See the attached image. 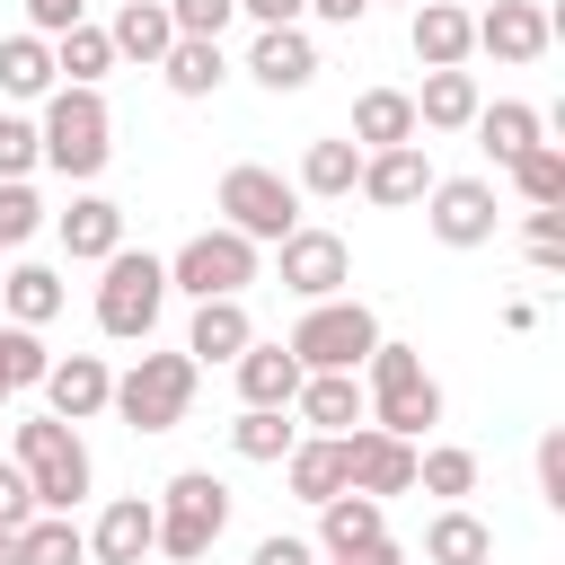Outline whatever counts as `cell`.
Segmentation results:
<instances>
[{
  "mask_svg": "<svg viewBox=\"0 0 565 565\" xmlns=\"http://www.w3.org/2000/svg\"><path fill=\"white\" fill-rule=\"evenodd\" d=\"M353 380H362V424H380V433H397V441H424V433L441 424V380L424 371L415 344L380 335Z\"/></svg>",
  "mask_w": 565,
  "mask_h": 565,
  "instance_id": "6da1fadb",
  "label": "cell"
},
{
  "mask_svg": "<svg viewBox=\"0 0 565 565\" xmlns=\"http://www.w3.org/2000/svg\"><path fill=\"white\" fill-rule=\"evenodd\" d=\"M35 141H44V168H53V177L88 185V177L115 159V115H106L97 88H53L44 115H35Z\"/></svg>",
  "mask_w": 565,
  "mask_h": 565,
  "instance_id": "7a4b0ae2",
  "label": "cell"
},
{
  "mask_svg": "<svg viewBox=\"0 0 565 565\" xmlns=\"http://www.w3.org/2000/svg\"><path fill=\"white\" fill-rule=\"evenodd\" d=\"M9 459H18V477L35 486V512H79V494L97 486L79 424H53V415H26L18 441H9Z\"/></svg>",
  "mask_w": 565,
  "mask_h": 565,
  "instance_id": "3957f363",
  "label": "cell"
},
{
  "mask_svg": "<svg viewBox=\"0 0 565 565\" xmlns=\"http://www.w3.org/2000/svg\"><path fill=\"white\" fill-rule=\"evenodd\" d=\"M150 503H159V547L150 556H168V565H203L221 547V530H230V486L212 468H177Z\"/></svg>",
  "mask_w": 565,
  "mask_h": 565,
  "instance_id": "277c9868",
  "label": "cell"
},
{
  "mask_svg": "<svg viewBox=\"0 0 565 565\" xmlns=\"http://www.w3.org/2000/svg\"><path fill=\"white\" fill-rule=\"evenodd\" d=\"M159 309H168V256L115 247V256H106V282H97V327H106L115 344H150Z\"/></svg>",
  "mask_w": 565,
  "mask_h": 565,
  "instance_id": "5b68a950",
  "label": "cell"
},
{
  "mask_svg": "<svg viewBox=\"0 0 565 565\" xmlns=\"http://www.w3.org/2000/svg\"><path fill=\"white\" fill-rule=\"evenodd\" d=\"M194 362L185 353H132V371H115V397H106V415H124L132 433H177L185 424V406H194Z\"/></svg>",
  "mask_w": 565,
  "mask_h": 565,
  "instance_id": "8992f818",
  "label": "cell"
},
{
  "mask_svg": "<svg viewBox=\"0 0 565 565\" xmlns=\"http://www.w3.org/2000/svg\"><path fill=\"white\" fill-rule=\"evenodd\" d=\"M212 203H221V230H238L247 247H282L300 230V185L274 177V168H256V159H238Z\"/></svg>",
  "mask_w": 565,
  "mask_h": 565,
  "instance_id": "52a82bcc",
  "label": "cell"
},
{
  "mask_svg": "<svg viewBox=\"0 0 565 565\" xmlns=\"http://www.w3.org/2000/svg\"><path fill=\"white\" fill-rule=\"evenodd\" d=\"M291 344V362L300 371H362V353L380 344V318H371V300H309V318L282 335Z\"/></svg>",
  "mask_w": 565,
  "mask_h": 565,
  "instance_id": "ba28073f",
  "label": "cell"
},
{
  "mask_svg": "<svg viewBox=\"0 0 565 565\" xmlns=\"http://www.w3.org/2000/svg\"><path fill=\"white\" fill-rule=\"evenodd\" d=\"M256 282V247L238 238V230H194L177 256H168V291H185V300H238Z\"/></svg>",
  "mask_w": 565,
  "mask_h": 565,
  "instance_id": "9c48e42d",
  "label": "cell"
},
{
  "mask_svg": "<svg viewBox=\"0 0 565 565\" xmlns=\"http://www.w3.org/2000/svg\"><path fill=\"white\" fill-rule=\"evenodd\" d=\"M424 230L441 247H486L503 230V203H494V177H433L424 194Z\"/></svg>",
  "mask_w": 565,
  "mask_h": 565,
  "instance_id": "30bf717a",
  "label": "cell"
},
{
  "mask_svg": "<svg viewBox=\"0 0 565 565\" xmlns=\"http://www.w3.org/2000/svg\"><path fill=\"white\" fill-rule=\"evenodd\" d=\"M335 441H344V494H371V503L415 494V441H397V433H380V424H353V433H335Z\"/></svg>",
  "mask_w": 565,
  "mask_h": 565,
  "instance_id": "8fae6325",
  "label": "cell"
},
{
  "mask_svg": "<svg viewBox=\"0 0 565 565\" xmlns=\"http://www.w3.org/2000/svg\"><path fill=\"white\" fill-rule=\"evenodd\" d=\"M344 282H353V247L335 238V230H291L282 238V291L291 300H344Z\"/></svg>",
  "mask_w": 565,
  "mask_h": 565,
  "instance_id": "7c38bea8",
  "label": "cell"
},
{
  "mask_svg": "<svg viewBox=\"0 0 565 565\" xmlns=\"http://www.w3.org/2000/svg\"><path fill=\"white\" fill-rule=\"evenodd\" d=\"M353 194H362V203H380V212H406V203H424V194H433V159H424V141L362 150V177H353Z\"/></svg>",
  "mask_w": 565,
  "mask_h": 565,
  "instance_id": "4fadbf2b",
  "label": "cell"
},
{
  "mask_svg": "<svg viewBox=\"0 0 565 565\" xmlns=\"http://www.w3.org/2000/svg\"><path fill=\"white\" fill-rule=\"evenodd\" d=\"M406 44H415L424 71H468V53H477V18H468L459 0H415Z\"/></svg>",
  "mask_w": 565,
  "mask_h": 565,
  "instance_id": "5bb4252c",
  "label": "cell"
},
{
  "mask_svg": "<svg viewBox=\"0 0 565 565\" xmlns=\"http://www.w3.org/2000/svg\"><path fill=\"white\" fill-rule=\"evenodd\" d=\"M247 79L274 88V97H300V88L318 79V44H309V26H256V44H247Z\"/></svg>",
  "mask_w": 565,
  "mask_h": 565,
  "instance_id": "9a60e30c",
  "label": "cell"
},
{
  "mask_svg": "<svg viewBox=\"0 0 565 565\" xmlns=\"http://www.w3.org/2000/svg\"><path fill=\"white\" fill-rule=\"evenodd\" d=\"M106 397H115V371L97 353H53V371H44V415L53 424H88V415H106Z\"/></svg>",
  "mask_w": 565,
  "mask_h": 565,
  "instance_id": "2e32d148",
  "label": "cell"
},
{
  "mask_svg": "<svg viewBox=\"0 0 565 565\" xmlns=\"http://www.w3.org/2000/svg\"><path fill=\"white\" fill-rule=\"evenodd\" d=\"M159 547V503L150 494H115L97 521H88V556L97 565H141Z\"/></svg>",
  "mask_w": 565,
  "mask_h": 565,
  "instance_id": "e0dca14e",
  "label": "cell"
},
{
  "mask_svg": "<svg viewBox=\"0 0 565 565\" xmlns=\"http://www.w3.org/2000/svg\"><path fill=\"white\" fill-rule=\"evenodd\" d=\"M547 44H556V18L539 0H494L477 18V53H494V62H539Z\"/></svg>",
  "mask_w": 565,
  "mask_h": 565,
  "instance_id": "ac0fdd59",
  "label": "cell"
},
{
  "mask_svg": "<svg viewBox=\"0 0 565 565\" xmlns=\"http://www.w3.org/2000/svg\"><path fill=\"white\" fill-rule=\"evenodd\" d=\"M53 230H62L71 265H106L124 247V203L115 194H71V212H53Z\"/></svg>",
  "mask_w": 565,
  "mask_h": 565,
  "instance_id": "d6986e66",
  "label": "cell"
},
{
  "mask_svg": "<svg viewBox=\"0 0 565 565\" xmlns=\"http://www.w3.org/2000/svg\"><path fill=\"white\" fill-rule=\"evenodd\" d=\"M230 371H238V406H291V397H300V380H309V371L291 362V344H282V335H256Z\"/></svg>",
  "mask_w": 565,
  "mask_h": 565,
  "instance_id": "ffe728a7",
  "label": "cell"
},
{
  "mask_svg": "<svg viewBox=\"0 0 565 565\" xmlns=\"http://www.w3.org/2000/svg\"><path fill=\"white\" fill-rule=\"evenodd\" d=\"M256 344V318H247V300H194V327H185V362L203 371V362H238Z\"/></svg>",
  "mask_w": 565,
  "mask_h": 565,
  "instance_id": "44dd1931",
  "label": "cell"
},
{
  "mask_svg": "<svg viewBox=\"0 0 565 565\" xmlns=\"http://www.w3.org/2000/svg\"><path fill=\"white\" fill-rule=\"evenodd\" d=\"M106 44H115V62H141V71H159V62H168V44H177V26H168V0H115V26H106Z\"/></svg>",
  "mask_w": 565,
  "mask_h": 565,
  "instance_id": "7402d4cb",
  "label": "cell"
},
{
  "mask_svg": "<svg viewBox=\"0 0 565 565\" xmlns=\"http://www.w3.org/2000/svg\"><path fill=\"white\" fill-rule=\"evenodd\" d=\"M477 71H424V88H415V132H468L477 124Z\"/></svg>",
  "mask_w": 565,
  "mask_h": 565,
  "instance_id": "603a6c76",
  "label": "cell"
},
{
  "mask_svg": "<svg viewBox=\"0 0 565 565\" xmlns=\"http://www.w3.org/2000/svg\"><path fill=\"white\" fill-rule=\"evenodd\" d=\"M62 300H71V291H62V274H53V265H35V256L0 274V318H9V327H53V318H62Z\"/></svg>",
  "mask_w": 565,
  "mask_h": 565,
  "instance_id": "cb8c5ba5",
  "label": "cell"
},
{
  "mask_svg": "<svg viewBox=\"0 0 565 565\" xmlns=\"http://www.w3.org/2000/svg\"><path fill=\"white\" fill-rule=\"evenodd\" d=\"M291 406H300V424H309V433H327V441H335V433H353V424H362V380H353V371H309Z\"/></svg>",
  "mask_w": 565,
  "mask_h": 565,
  "instance_id": "d4e9b609",
  "label": "cell"
},
{
  "mask_svg": "<svg viewBox=\"0 0 565 565\" xmlns=\"http://www.w3.org/2000/svg\"><path fill=\"white\" fill-rule=\"evenodd\" d=\"M388 539V503H371V494H327L318 503V547L327 556H353V547H380Z\"/></svg>",
  "mask_w": 565,
  "mask_h": 565,
  "instance_id": "484cf974",
  "label": "cell"
},
{
  "mask_svg": "<svg viewBox=\"0 0 565 565\" xmlns=\"http://www.w3.org/2000/svg\"><path fill=\"white\" fill-rule=\"evenodd\" d=\"M344 141H353V150H397V141H415V97H406V88H362Z\"/></svg>",
  "mask_w": 565,
  "mask_h": 565,
  "instance_id": "4316f807",
  "label": "cell"
},
{
  "mask_svg": "<svg viewBox=\"0 0 565 565\" xmlns=\"http://www.w3.org/2000/svg\"><path fill=\"white\" fill-rule=\"evenodd\" d=\"M159 79H168V97H221V79H230V53L221 44H203V35H177L168 44V62H159Z\"/></svg>",
  "mask_w": 565,
  "mask_h": 565,
  "instance_id": "83f0119b",
  "label": "cell"
},
{
  "mask_svg": "<svg viewBox=\"0 0 565 565\" xmlns=\"http://www.w3.org/2000/svg\"><path fill=\"white\" fill-rule=\"evenodd\" d=\"M291 441H300L291 406H238V424H230V450H238L247 468H282V459H291Z\"/></svg>",
  "mask_w": 565,
  "mask_h": 565,
  "instance_id": "f1b7e54d",
  "label": "cell"
},
{
  "mask_svg": "<svg viewBox=\"0 0 565 565\" xmlns=\"http://www.w3.org/2000/svg\"><path fill=\"white\" fill-rule=\"evenodd\" d=\"M486 556H494V530L468 503H441L433 530H424V565H486Z\"/></svg>",
  "mask_w": 565,
  "mask_h": 565,
  "instance_id": "f546056e",
  "label": "cell"
},
{
  "mask_svg": "<svg viewBox=\"0 0 565 565\" xmlns=\"http://www.w3.org/2000/svg\"><path fill=\"white\" fill-rule=\"evenodd\" d=\"M477 141H486V159L494 168H512L530 141H539V106H521V97H494V106H477V124H468Z\"/></svg>",
  "mask_w": 565,
  "mask_h": 565,
  "instance_id": "4dcf8cb0",
  "label": "cell"
},
{
  "mask_svg": "<svg viewBox=\"0 0 565 565\" xmlns=\"http://www.w3.org/2000/svg\"><path fill=\"white\" fill-rule=\"evenodd\" d=\"M353 177H362V150L344 141V132H327V141H309L300 150V194H318V203H335V194H353Z\"/></svg>",
  "mask_w": 565,
  "mask_h": 565,
  "instance_id": "1f68e13d",
  "label": "cell"
},
{
  "mask_svg": "<svg viewBox=\"0 0 565 565\" xmlns=\"http://www.w3.org/2000/svg\"><path fill=\"white\" fill-rule=\"evenodd\" d=\"M282 477H291V494H300V503H327V494H344V441H327V433L291 441Z\"/></svg>",
  "mask_w": 565,
  "mask_h": 565,
  "instance_id": "d6a6232c",
  "label": "cell"
},
{
  "mask_svg": "<svg viewBox=\"0 0 565 565\" xmlns=\"http://www.w3.org/2000/svg\"><path fill=\"white\" fill-rule=\"evenodd\" d=\"M106 71H115V44H106V26H88V18H79L71 35H53V79H62V88H97Z\"/></svg>",
  "mask_w": 565,
  "mask_h": 565,
  "instance_id": "836d02e7",
  "label": "cell"
},
{
  "mask_svg": "<svg viewBox=\"0 0 565 565\" xmlns=\"http://www.w3.org/2000/svg\"><path fill=\"white\" fill-rule=\"evenodd\" d=\"M53 44L44 35H0V97H53Z\"/></svg>",
  "mask_w": 565,
  "mask_h": 565,
  "instance_id": "e575fe53",
  "label": "cell"
},
{
  "mask_svg": "<svg viewBox=\"0 0 565 565\" xmlns=\"http://www.w3.org/2000/svg\"><path fill=\"white\" fill-rule=\"evenodd\" d=\"M18 565H88V530L71 512H35L18 530Z\"/></svg>",
  "mask_w": 565,
  "mask_h": 565,
  "instance_id": "d590c367",
  "label": "cell"
},
{
  "mask_svg": "<svg viewBox=\"0 0 565 565\" xmlns=\"http://www.w3.org/2000/svg\"><path fill=\"white\" fill-rule=\"evenodd\" d=\"M512 185H521L530 212H565V150H556V141H530V150L512 159Z\"/></svg>",
  "mask_w": 565,
  "mask_h": 565,
  "instance_id": "8d00e7d4",
  "label": "cell"
},
{
  "mask_svg": "<svg viewBox=\"0 0 565 565\" xmlns=\"http://www.w3.org/2000/svg\"><path fill=\"white\" fill-rule=\"evenodd\" d=\"M415 486H424V494H441V503L477 494V450H459V441H433V450H415Z\"/></svg>",
  "mask_w": 565,
  "mask_h": 565,
  "instance_id": "74e56055",
  "label": "cell"
},
{
  "mask_svg": "<svg viewBox=\"0 0 565 565\" xmlns=\"http://www.w3.org/2000/svg\"><path fill=\"white\" fill-rule=\"evenodd\" d=\"M0 371H9V388H44V371H53L44 335H35V327H9V318H0Z\"/></svg>",
  "mask_w": 565,
  "mask_h": 565,
  "instance_id": "f35d334b",
  "label": "cell"
},
{
  "mask_svg": "<svg viewBox=\"0 0 565 565\" xmlns=\"http://www.w3.org/2000/svg\"><path fill=\"white\" fill-rule=\"evenodd\" d=\"M44 168V141H35V115H0V185H26Z\"/></svg>",
  "mask_w": 565,
  "mask_h": 565,
  "instance_id": "ab89813d",
  "label": "cell"
},
{
  "mask_svg": "<svg viewBox=\"0 0 565 565\" xmlns=\"http://www.w3.org/2000/svg\"><path fill=\"white\" fill-rule=\"evenodd\" d=\"M230 18H238V0H168V26L177 35H203V44H221Z\"/></svg>",
  "mask_w": 565,
  "mask_h": 565,
  "instance_id": "60d3db41",
  "label": "cell"
},
{
  "mask_svg": "<svg viewBox=\"0 0 565 565\" xmlns=\"http://www.w3.org/2000/svg\"><path fill=\"white\" fill-rule=\"evenodd\" d=\"M44 230V203H35V185H0V247H26Z\"/></svg>",
  "mask_w": 565,
  "mask_h": 565,
  "instance_id": "b9f144b4",
  "label": "cell"
},
{
  "mask_svg": "<svg viewBox=\"0 0 565 565\" xmlns=\"http://www.w3.org/2000/svg\"><path fill=\"white\" fill-rule=\"evenodd\" d=\"M521 247H530L539 274H556V265H565V212H530V221H521Z\"/></svg>",
  "mask_w": 565,
  "mask_h": 565,
  "instance_id": "7bdbcfd3",
  "label": "cell"
},
{
  "mask_svg": "<svg viewBox=\"0 0 565 565\" xmlns=\"http://www.w3.org/2000/svg\"><path fill=\"white\" fill-rule=\"evenodd\" d=\"M539 503H547V512H565V424H547V433H539Z\"/></svg>",
  "mask_w": 565,
  "mask_h": 565,
  "instance_id": "ee69618b",
  "label": "cell"
},
{
  "mask_svg": "<svg viewBox=\"0 0 565 565\" xmlns=\"http://www.w3.org/2000/svg\"><path fill=\"white\" fill-rule=\"evenodd\" d=\"M35 521V486L18 477V459H0V530H26Z\"/></svg>",
  "mask_w": 565,
  "mask_h": 565,
  "instance_id": "f6af8a7d",
  "label": "cell"
},
{
  "mask_svg": "<svg viewBox=\"0 0 565 565\" xmlns=\"http://www.w3.org/2000/svg\"><path fill=\"white\" fill-rule=\"evenodd\" d=\"M247 565H318V547L309 539H291V530H274V539H256V556Z\"/></svg>",
  "mask_w": 565,
  "mask_h": 565,
  "instance_id": "bcb514c9",
  "label": "cell"
},
{
  "mask_svg": "<svg viewBox=\"0 0 565 565\" xmlns=\"http://www.w3.org/2000/svg\"><path fill=\"white\" fill-rule=\"evenodd\" d=\"M309 18H327V26H362L371 18V0H300Z\"/></svg>",
  "mask_w": 565,
  "mask_h": 565,
  "instance_id": "7dc6e473",
  "label": "cell"
},
{
  "mask_svg": "<svg viewBox=\"0 0 565 565\" xmlns=\"http://www.w3.org/2000/svg\"><path fill=\"white\" fill-rule=\"evenodd\" d=\"M238 18H256V26H300V0H238Z\"/></svg>",
  "mask_w": 565,
  "mask_h": 565,
  "instance_id": "c3c4849f",
  "label": "cell"
},
{
  "mask_svg": "<svg viewBox=\"0 0 565 565\" xmlns=\"http://www.w3.org/2000/svg\"><path fill=\"white\" fill-rule=\"evenodd\" d=\"M327 565H406V547L380 539V547H353V556H327Z\"/></svg>",
  "mask_w": 565,
  "mask_h": 565,
  "instance_id": "681fc988",
  "label": "cell"
},
{
  "mask_svg": "<svg viewBox=\"0 0 565 565\" xmlns=\"http://www.w3.org/2000/svg\"><path fill=\"white\" fill-rule=\"evenodd\" d=\"M0 565H18V530H0Z\"/></svg>",
  "mask_w": 565,
  "mask_h": 565,
  "instance_id": "f907efd6",
  "label": "cell"
},
{
  "mask_svg": "<svg viewBox=\"0 0 565 565\" xmlns=\"http://www.w3.org/2000/svg\"><path fill=\"white\" fill-rule=\"evenodd\" d=\"M9 397H18V388H9V371H0V406H9Z\"/></svg>",
  "mask_w": 565,
  "mask_h": 565,
  "instance_id": "816d5d0a",
  "label": "cell"
}]
</instances>
